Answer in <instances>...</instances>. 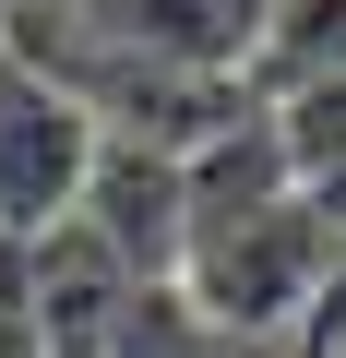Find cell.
<instances>
[{"label":"cell","instance_id":"cell-1","mask_svg":"<svg viewBox=\"0 0 346 358\" xmlns=\"http://www.w3.org/2000/svg\"><path fill=\"white\" fill-rule=\"evenodd\" d=\"M96 143H108V131H96L60 84H36L24 60H0V251H24V239H48V227L84 215Z\"/></svg>","mask_w":346,"mask_h":358},{"label":"cell","instance_id":"cell-2","mask_svg":"<svg viewBox=\"0 0 346 358\" xmlns=\"http://www.w3.org/2000/svg\"><path fill=\"white\" fill-rule=\"evenodd\" d=\"M84 227L143 287H180V263H192V155H167V143H96Z\"/></svg>","mask_w":346,"mask_h":358},{"label":"cell","instance_id":"cell-3","mask_svg":"<svg viewBox=\"0 0 346 358\" xmlns=\"http://www.w3.org/2000/svg\"><path fill=\"white\" fill-rule=\"evenodd\" d=\"M334 84H346V0H287L263 60H251V96L298 108V96H334Z\"/></svg>","mask_w":346,"mask_h":358},{"label":"cell","instance_id":"cell-4","mask_svg":"<svg viewBox=\"0 0 346 358\" xmlns=\"http://www.w3.org/2000/svg\"><path fill=\"white\" fill-rule=\"evenodd\" d=\"M0 358H36V334H24V322H13V310H0Z\"/></svg>","mask_w":346,"mask_h":358}]
</instances>
